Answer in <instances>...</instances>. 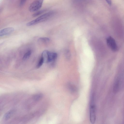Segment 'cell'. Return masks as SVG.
Segmentation results:
<instances>
[{
  "label": "cell",
  "mask_w": 124,
  "mask_h": 124,
  "mask_svg": "<svg viewBox=\"0 0 124 124\" xmlns=\"http://www.w3.org/2000/svg\"><path fill=\"white\" fill-rule=\"evenodd\" d=\"M57 57V54L55 53L49 52L47 63L54 61Z\"/></svg>",
  "instance_id": "cell-6"
},
{
  "label": "cell",
  "mask_w": 124,
  "mask_h": 124,
  "mask_svg": "<svg viewBox=\"0 0 124 124\" xmlns=\"http://www.w3.org/2000/svg\"><path fill=\"white\" fill-rule=\"evenodd\" d=\"M54 13L51 11L44 14L36 19L27 23V26H30L44 22L47 20L54 15Z\"/></svg>",
  "instance_id": "cell-1"
},
{
  "label": "cell",
  "mask_w": 124,
  "mask_h": 124,
  "mask_svg": "<svg viewBox=\"0 0 124 124\" xmlns=\"http://www.w3.org/2000/svg\"><path fill=\"white\" fill-rule=\"evenodd\" d=\"M106 1L108 4L109 6H111V0H106Z\"/></svg>",
  "instance_id": "cell-13"
},
{
  "label": "cell",
  "mask_w": 124,
  "mask_h": 124,
  "mask_svg": "<svg viewBox=\"0 0 124 124\" xmlns=\"http://www.w3.org/2000/svg\"><path fill=\"white\" fill-rule=\"evenodd\" d=\"M14 30V28L13 27H8L2 29L0 31V36L8 35L12 33Z\"/></svg>",
  "instance_id": "cell-5"
},
{
  "label": "cell",
  "mask_w": 124,
  "mask_h": 124,
  "mask_svg": "<svg viewBox=\"0 0 124 124\" xmlns=\"http://www.w3.org/2000/svg\"><path fill=\"white\" fill-rule=\"evenodd\" d=\"M44 62V59L43 57H41L37 65V68H38L40 67Z\"/></svg>",
  "instance_id": "cell-11"
},
{
  "label": "cell",
  "mask_w": 124,
  "mask_h": 124,
  "mask_svg": "<svg viewBox=\"0 0 124 124\" xmlns=\"http://www.w3.org/2000/svg\"><path fill=\"white\" fill-rule=\"evenodd\" d=\"M49 51L47 50H45L42 52V57L44 59V62L47 63L48 58V55Z\"/></svg>",
  "instance_id": "cell-8"
},
{
  "label": "cell",
  "mask_w": 124,
  "mask_h": 124,
  "mask_svg": "<svg viewBox=\"0 0 124 124\" xmlns=\"http://www.w3.org/2000/svg\"><path fill=\"white\" fill-rule=\"evenodd\" d=\"M32 53L31 51H28L24 55L23 59L24 60H26L28 59L30 57Z\"/></svg>",
  "instance_id": "cell-9"
},
{
  "label": "cell",
  "mask_w": 124,
  "mask_h": 124,
  "mask_svg": "<svg viewBox=\"0 0 124 124\" xmlns=\"http://www.w3.org/2000/svg\"><path fill=\"white\" fill-rule=\"evenodd\" d=\"M107 43L108 45L112 50L114 51H117V46L115 40L112 37H110L107 39Z\"/></svg>",
  "instance_id": "cell-4"
},
{
  "label": "cell",
  "mask_w": 124,
  "mask_h": 124,
  "mask_svg": "<svg viewBox=\"0 0 124 124\" xmlns=\"http://www.w3.org/2000/svg\"><path fill=\"white\" fill-rule=\"evenodd\" d=\"M46 10H43L39 11H38L33 14L32 16L33 17H35L40 15L44 13L46 11Z\"/></svg>",
  "instance_id": "cell-12"
},
{
  "label": "cell",
  "mask_w": 124,
  "mask_h": 124,
  "mask_svg": "<svg viewBox=\"0 0 124 124\" xmlns=\"http://www.w3.org/2000/svg\"><path fill=\"white\" fill-rule=\"evenodd\" d=\"M44 0H36L30 5L29 10L31 12L38 11L42 7Z\"/></svg>",
  "instance_id": "cell-2"
},
{
  "label": "cell",
  "mask_w": 124,
  "mask_h": 124,
  "mask_svg": "<svg viewBox=\"0 0 124 124\" xmlns=\"http://www.w3.org/2000/svg\"><path fill=\"white\" fill-rule=\"evenodd\" d=\"M93 97V96L90 108V118L91 123L92 124H94L96 120V114L95 106L94 101Z\"/></svg>",
  "instance_id": "cell-3"
},
{
  "label": "cell",
  "mask_w": 124,
  "mask_h": 124,
  "mask_svg": "<svg viewBox=\"0 0 124 124\" xmlns=\"http://www.w3.org/2000/svg\"><path fill=\"white\" fill-rule=\"evenodd\" d=\"M15 110L12 109L8 111L4 116L3 118L4 120L5 121L8 120L15 112Z\"/></svg>",
  "instance_id": "cell-7"
},
{
  "label": "cell",
  "mask_w": 124,
  "mask_h": 124,
  "mask_svg": "<svg viewBox=\"0 0 124 124\" xmlns=\"http://www.w3.org/2000/svg\"><path fill=\"white\" fill-rule=\"evenodd\" d=\"M38 41L39 42L47 43L50 41V39L49 38L46 37H41L39 39Z\"/></svg>",
  "instance_id": "cell-10"
}]
</instances>
